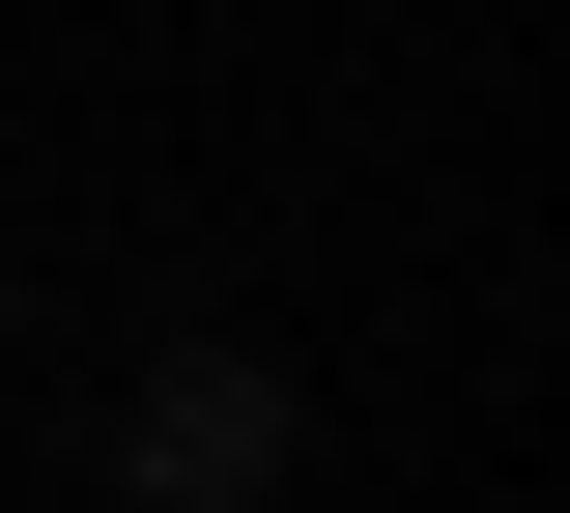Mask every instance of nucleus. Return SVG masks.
I'll use <instances>...</instances> for the list:
<instances>
[{
    "mask_svg": "<svg viewBox=\"0 0 570 513\" xmlns=\"http://www.w3.org/2000/svg\"><path fill=\"white\" fill-rule=\"evenodd\" d=\"M285 485V371L200 343V371H142V513H257Z\"/></svg>",
    "mask_w": 570,
    "mask_h": 513,
    "instance_id": "nucleus-1",
    "label": "nucleus"
}]
</instances>
